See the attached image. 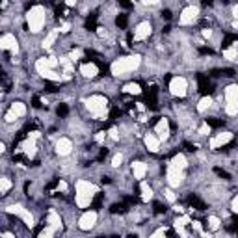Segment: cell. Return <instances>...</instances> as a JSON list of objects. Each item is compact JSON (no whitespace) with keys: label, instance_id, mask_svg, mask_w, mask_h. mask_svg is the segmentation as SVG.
<instances>
[{"label":"cell","instance_id":"obj_18","mask_svg":"<svg viewBox=\"0 0 238 238\" xmlns=\"http://www.w3.org/2000/svg\"><path fill=\"white\" fill-rule=\"evenodd\" d=\"M127 91L128 93H140V86L138 84H130V86H127Z\"/></svg>","mask_w":238,"mask_h":238},{"label":"cell","instance_id":"obj_22","mask_svg":"<svg viewBox=\"0 0 238 238\" xmlns=\"http://www.w3.org/2000/svg\"><path fill=\"white\" fill-rule=\"evenodd\" d=\"M162 17H164L166 20H169V19H171V11H169V9H164V11H162Z\"/></svg>","mask_w":238,"mask_h":238},{"label":"cell","instance_id":"obj_21","mask_svg":"<svg viewBox=\"0 0 238 238\" xmlns=\"http://www.w3.org/2000/svg\"><path fill=\"white\" fill-rule=\"evenodd\" d=\"M32 104H34V108H39V106H41V99H39V97H34V99H32Z\"/></svg>","mask_w":238,"mask_h":238},{"label":"cell","instance_id":"obj_19","mask_svg":"<svg viewBox=\"0 0 238 238\" xmlns=\"http://www.w3.org/2000/svg\"><path fill=\"white\" fill-rule=\"evenodd\" d=\"M121 115V110L119 108H112V112H110V119H117Z\"/></svg>","mask_w":238,"mask_h":238},{"label":"cell","instance_id":"obj_20","mask_svg":"<svg viewBox=\"0 0 238 238\" xmlns=\"http://www.w3.org/2000/svg\"><path fill=\"white\" fill-rule=\"evenodd\" d=\"M45 86H47V91H58V86H54V84H50V82H47Z\"/></svg>","mask_w":238,"mask_h":238},{"label":"cell","instance_id":"obj_7","mask_svg":"<svg viewBox=\"0 0 238 238\" xmlns=\"http://www.w3.org/2000/svg\"><path fill=\"white\" fill-rule=\"evenodd\" d=\"M205 121H207V125H209V127H214V128H218V127H222V125H223V121H222V119H216V117H207Z\"/></svg>","mask_w":238,"mask_h":238},{"label":"cell","instance_id":"obj_16","mask_svg":"<svg viewBox=\"0 0 238 238\" xmlns=\"http://www.w3.org/2000/svg\"><path fill=\"white\" fill-rule=\"evenodd\" d=\"M11 112H13V114H22V112H24V108H22V104H20V102H17V104H13V106H11Z\"/></svg>","mask_w":238,"mask_h":238},{"label":"cell","instance_id":"obj_14","mask_svg":"<svg viewBox=\"0 0 238 238\" xmlns=\"http://www.w3.org/2000/svg\"><path fill=\"white\" fill-rule=\"evenodd\" d=\"M153 209H155V214H162V212H166V210H168V207H166V205H162V203H158V201L153 205Z\"/></svg>","mask_w":238,"mask_h":238},{"label":"cell","instance_id":"obj_26","mask_svg":"<svg viewBox=\"0 0 238 238\" xmlns=\"http://www.w3.org/2000/svg\"><path fill=\"white\" fill-rule=\"evenodd\" d=\"M7 188H9V182H7V179H4V181H2V192L6 194V192H7Z\"/></svg>","mask_w":238,"mask_h":238},{"label":"cell","instance_id":"obj_11","mask_svg":"<svg viewBox=\"0 0 238 238\" xmlns=\"http://www.w3.org/2000/svg\"><path fill=\"white\" fill-rule=\"evenodd\" d=\"M58 153H61V155H65V153H69V141H65V140H61V141L58 143Z\"/></svg>","mask_w":238,"mask_h":238},{"label":"cell","instance_id":"obj_27","mask_svg":"<svg viewBox=\"0 0 238 238\" xmlns=\"http://www.w3.org/2000/svg\"><path fill=\"white\" fill-rule=\"evenodd\" d=\"M119 162H121V156H115L114 158V166H119Z\"/></svg>","mask_w":238,"mask_h":238},{"label":"cell","instance_id":"obj_24","mask_svg":"<svg viewBox=\"0 0 238 238\" xmlns=\"http://www.w3.org/2000/svg\"><path fill=\"white\" fill-rule=\"evenodd\" d=\"M184 149H186L188 153H194V151H195V145H192V143H184Z\"/></svg>","mask_w":238,"mask_h":238},{"label":"cell","instance_id":"obj_3","mask_svg":"<svg viewBox=\"0 0 238 238\" xmlns=\"http://www.w3.org/2000/svg\"><path fill=\"white\" fill-rule=\"evenodd\" d=\"M184 86H186L184 80H175V82L171 84V89H173L175 95H181V97H182V95H184Z\"/></svg>","mask_w":238,"mask_h":238},{"label":"cell","instance_id":"obj_25","mask_svg":"<svg viewBox=\"0 0 238 238\" xmlns=\"http://www.w3.org/2000/svg\"><path fill=\"white\" fill-rule=\"evenodd\" d=\"M108 155V151L106 149H101V153H99V156H97V160H104V156Z\"/></svg>","mask_w":238,"mask_h":238},{"label":"cell","instance_id":"obj_9","mask_svg":"<svg viewBox=\"0 0 238 238\" xmlns=\"http://www.w3.org/2000/svg\"><path fill=\"white\" fill-rule=\"evenodd\" d=\"M102 197H104L102 194H97V197H95V199L91 201V209H93V210H99V209H101V203H102Z\"/></svg>","mask_w":238,"mask_h":238},{"label":"cell","instance_id":"obj_1","mask_svg":"<svg viewBox=\"0 0 238 238\" xmlns=\"http://www.w3.org/2000/svg\"><path fill=\"white\" fill-rule=\"evenodd\" d=\"M197 86H199V93H203V95L212 93V82L209 80V76L197 74Z\"/></svg>","mask_w":238,"mask_h":238},{"label":"cell","instance_id":"obj_2","mask_svg":"<svg viewBox=\"0 0 238 238\" xmlns=\"http://www.w3.org/2000/svg\"><path fill=\"white\" fill-rule=\"evenodd\" d=\"M188 203H190L194 209H197V210H205V209H207V205H205L197 195H190V197H188Z\"/></svg>","mask_w":238,"mask_h":238},{"label":"cell","instance_id":"obj_4","mask_svg":"<svg viewBox=\"0 0 238 238\" xmlns=\"http://www.w3.org/2000/svg\"><path fill=\"white\" fill-rule=\"evenodd\" d=\"M127 203H114L112 207H110V212L112 214H123V212H127Z\"/></svg>","mask_w":238,"mask_h":238},{"label":"cell","instance_id":"obj_6","mask_svg":"<svg viewBox=\"0 0 238 238\" xmlns=\"http://www.w3.org/2000/svg\"><path fill=\"white\" fill-rule=\"evenodd\" d=\"M93 222H95V214H86V216L82 218V229L91 227V225H93Z\"/></svg>","mask_w":238,"mask_h":238},{"label":"cell","instance_id":"obj_15","mask_svg":"<svg viewBox=\"0 0 238 238\" xmlns=\"http://www.w3.org/2000/svg\"><path fill=\"white\" fill-rule=\"evenodd\" d=\"M67 114H69V108H67V104H60V106H58V115L65 117Z\"/></svg>","mask_w":238,"mask_h":238},{"label":"cell","instance_id":"obj_23","mask_svg":"<svg viewBox=\"0 0 238 238\" xmlns=\"http://www.w3.org/2000/svg\"><path fill=\"white\" fill-rule=\"evenodd\" d=\"M199 52H201V54H209V56H210V54H212V48H207V47H201V48H199Z\"/></svg>","mask_w":238,"mask_h":238},{"label":"cell","instance_id":"obj_8","mask_svg":"<svg viewBox=\"0 0 238 238\" xmlns=\"http://www.w3.org/2000/svg\"><path fill=\"white\" fill-rule=\"evenodd\" d=\"M2 47H4V48H11V47H15V39H13L11 35H6V37L2 39Z\"/></svg>","mask_w":238,"mask_h":238},{"label":"cell","instance_id":"obj_5","mask_svg":"<svg viewBox=\"0 0 238 238\" xmlns=\"http://www.w3.org/2000/svg\"><path fill=\"white\" fill-rule=\"evenodd\" d=\"M86 28H88V30H95V28H97V13H91V15L88 17Z\"/></svg>","mask_w":238,"mask_h":238},{"label":"cell","instance_id":"obj_10","mask_svg":"<svg viewBox=\"0 0 238 238\" xmlns=\"http://www.w3.org/2000/svg\"><path fill=\"white\" fill-rule=\"evenodd\" d=\"M127 22H128V17H127V15H123V13L115 19V24H117L119 28H125V26H127Z\"/></svg>","mask_w":238,"mask_h":238},{"label":"cell","instance_id":"obj_17","mask_svg":"<svg viewBox=\"0 0 238 238\" xmlns=\"http://www.w3.org/2000/svg\"><path fill=\"white\" fill-rule=\"evenodd\" d=\"M214 171H216V173H218V175H220V177H222V179H227V181H229V179H231V175H229V173H227V171H223V169H222V168H216V169H214Z\"/></svg>","mask_w":238,"mask_h":238},{"label":"cell","instance_id":"obj_28","mask_svg":"<svg viewBox=\"0 0 238 238\" xmlns=\"http://www.w3.org/2000/svg\"><path fill=\"white\" fill-rule=\"evenodd\" d=\"M235 13H236V15H238V7H236V9H235Z\"/></svg>","mask_w":238,"mask_h":238},{"label":"cell","instance_id":"obj_13","mask_svg":"<svg viewBox=\"0 0 238 238\" xmlns=\"http://www.w3.org/2000/svg\"><path fill=\"white\" fill-rule=\"evenodd\" d=\"M82 73H84V76H93L95 74V67L93 65H82Z\"/></svg>","mask_w":238,"mask_h":238},{"label":"cell","instance_id":"obj_12","mask_svg":"<svg viewBox=\"0 0 238 238\" xmlns=\"http://www.w3.org/2000/svg\"><path fill=\"white\" fill-rule=\"evenodd\" d=\"M30 19H32L34 30H37V28H39V22H41V17H39V13H37V11H35V13H32V15H30Z\"/></svg>","mask_w":238,"mask_h":238}]
</instances>
